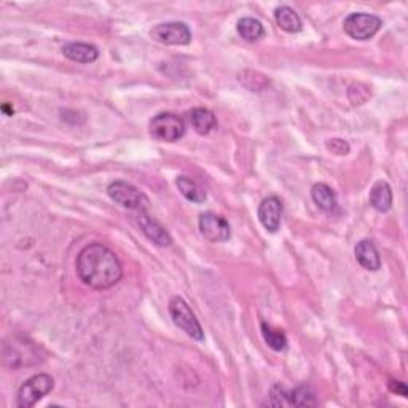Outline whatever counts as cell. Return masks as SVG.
Returning <instances> with one entry per match:
<instances>
[{"mask_svg":"<svg viewBox=\"0 0 408 408\" xmlns=\"http://www.w3.org/2000/svg\"><path fill=\"white\" fill-rule=\"evenodd\" d=\"M75 268L78 279L94 290L111 289L123 276L122 261L107 245L99 243L88 244L80 250Z\"/></svg>","mask_w":408,"mask_h":408,"instance_id":"1","label":"cell"},{"mask_svg":"<svg viewBox=\"0 0 408 408\" xmlns=\"http://www.w3.org/2000/svg\"><path fill=\"white\" fill-rule=\"evenodd\" d=\"M107 193L115 203L124 209H129V211L145 212L150 207V200L147 195L140 192L139 188L128 184V182H112L107 188Z\"/></svg>","mask_w":408,"mask_h":408,"instance_id":"2","label":"cell"},{"mask_svg":"<svg viewBox=\"0 0 408 408\" xmlns=\"http://www.w3.org/2000/svg\"><path fill=\"white\" fill-rule=\"evenodd\" d=\"M169 313L174 324L182 328L188 337H192L196 342H203L204 332L201 324L198 322L195 313L190 310L188 303L182 297H172L169 300Z\"/></svg>","mask_w":408,"mask_h":408,"instance_id":"3","label":"cell"},{"mask_svg":"<svg viewBox=\"0 0 408 408\" xmlns=\"http://www.w3.org/2000/svg\"><path fill=\"white\" fill-rule=\"evenodd\" d=\"M150 134L160 142H176L184 138L185 123L174 113H158L151 118Z\"/></svg>","mask_w":408,"mask_h":408,"instance_id":"4","label":"cell"},{"mask_svg":"<svg viewBox=\"0 0 408 408\" xmlns=\"http://www.w3.org/2000/svg\"><path fill=\"white\" fill-rule=\"evenodd\" d=\"M55 380L46 373H39L26 380L18 391V407L30 408L51 392Z\"/></svg>","mask_w":408,"mask_h":408,"instance_id":"5","label":"cell"},{"mask_svg":"<svg viewBox=\"0 0 408 408\" xmlns=\"http://www.w3.org/2000/svg\"><path fill=\"white\" fill-rule=\"evenodd\" d=\"M383 26V21L370 13H351L344 19V33L354 40H370Z\"/></svg>","mask_w":408,"mask_h":408,"instance_id":"6","label":"cell"},{"mask_svg":"<svg viewBox=\"0 0 408 408\" xmlns=\"http://www.w3.org/2000/svg\"><path fill=\"white\" fill-rule=\"evenodd\" d=\"M150 37L163 45H188L192 41V33L185 23L171 21L156 24L150 30Z\"/></svg>","mask_w":408,"mask_h":408,"instance_id":"7","label":"cell"},{"mask_svg":"<svg viewBox=\"0 0 408 408\" xmlns=\"http://www.w3.org/2000/svg\"><path fill=\"white\" fill-rule=\"evenodd\" d=\"M200 232L207 241L211 243H225L232 237V228L230 223L223 217L217 214L206 212L200 217Z\"/></svg>","mask_w":408,"mask_h":408,"instance_id":"8","label":"cell"},{"mask_svg":"<svg viewBox=\"0 0 408 408\" xmlns=\"http://www.w3.org/2000/svg\"><path fill=\"white\" fill-rule=\"evenodd\" d=\"M282 212H284V206H282V201L278 196H268L260 203L259 219L266 232H278L282 221Z\"/></svg>","mask_w":408,"mask_h":408,"instance_id":"9","label":"cell"},{"mask_svg":"<svg viewBox=\"0 0 408 408\" xmlns=\"http://www.w3.org/2000/svg\"><path fill=\"white\" fill-rule=\"evenodd\" d=\"M138 223L140 230H142V233L150 239L151 243H155L156 245H161V248H167V245L172 244L171 234L167 233L166 230L155 221V219H151L145 212H139Z\"/></svg>","mask_w":408,"mask_h":408,"instance_id":"10","label":"cell"},{"mask_svg":"<svg viewBox=\"0 0 408 408\" xmlns=\"http://www.w3.org/2000/svg\"><path fill=\"white\" fill-rule=\"evenodd\" d=\"M355 259L360 263V266L369 271H376L380 270L381 266V259H380V254L378 250H376L375 244L369 241V239H362V241H359L358 245H355Z\"/></svg>","mask_w":408,"mask_h":408,"instance_id":"11","label":"cell"},{"mask_svg":"<svg viewBox=\"0 0 408 408\" xmlns=\"http://www.w3.org/2000/svg\"><path fill=\"white\" fill-rule=\"evenodd\" d=\"M62 53L67 59L74 62H82V64H90L99 57V51L94 45L90 44H67L62 48Z\"/></svg>","mask_w":408,"mask_h":408,"instance_id":"12","label":"cell"},{"mask_svg":"<svg viewBox=\"0 0 408 408\" xmlns=\"http://www.w3.org/2000/svg\"><path fill=\"white\" fill-rule=\"evenodd\" d=\"M311 198L321 211L332 214L338 207L337 195L327 184H315L311 188Z\"/></svg>","mask_w":408,"mask_h":408,"instance_id":"13","label":"cell"},{"mask_svg":"<svg viewBox=\"0 0 408 408\" xmlns=\"http://www.w3.org/2000/svg\"><path fill=\"white\" fill-rule=\"evenodd\" d=\"M370 204L378 212H388L392 207V190L384 180H378L370 190Z\"/></svg>","mask_w":408,"mask_h":408,"instance_id":"14","label":"cell"},{"mask_svg":"<svg viewBox=\"0 0 408 408\" xmlns=\"http://www.w3.org/2000/svg\"><path fill=\"white\" fill-rule=\"evenodd\" d=\"M188 118H190L193 129H195L196 133L201 134V136L209 134L214 128L217 127L216 115L204 107L193 109V111L188 113Z\"/></svg>","mask_w":408,"mask_h":408,"instance_id":"15","label":"cell"},{"mask_svg":"<svg viewBox=\"0 0 408 408\" xmlns=\"http://www.w3.org/2000/svg\"><path fill=\"white\" fill-rule=\"evenodd\" d=\"M275 19L276 24L279 26L282 30L289 34H297L302 30V19L298 17L294 8L282 5L275 10Z\"/></svg>","mask_w":408,"mask_h":408,"instance_id":"16","label":"cell"},{"mask_svg":"<svg viewBox=\"0 0 408 408\" xmlns=\"http://www.w3.org/2000/svg\"><path fill=\"white\" fill-rule=\"evenodd\" d=\"M237 29H238V34L241 35V39H244L245 41H250V44L259 41L260 39H263V35H265L263 24H261L260 21L255 19V18L239 19Z\"/></svg>","mask_w":408,"mask_h":408,"instance_id":"17","label":"cell"},{"mask_svg":"<svg viewBox=\"0 0 408 408\" xmlns=\"http://www.w3.org/2000/svg\"><path fill=\"white\" fill-rule=\"evenodd\" d=\"M317 404L316 392L308 384H300L294 389H289V407H316Z\"/></svg>","mask_w":408,"mask_h":408,"instance_id":"18","label":"cell"},{"mask_svg":"<svg viewBox=\"0 0 408 408\" xmlns=\"http://www.w3.org/2000/svg\"><path fill=\"white\" fill-rule=\"evenodd\" d=\"M176 185L179 188V192L184 195L188 201L192 203H203L206 200V193H204L203 188L195 184L192 179H188L185 176H180L177 177L176 180Z\"/></svg>","mask_w":408,"mask_h":408,"instance_id":"19","label":"cell"},{"mask_svg":"<svg viewBox=\"0 0 408 408\" xmlns=\"http://www.w3.org/2000/svg\"><path fill=\"white\" fill-rule=\"evenodd\" d=\"M261 335H263L266 344L275 351H284L287 348V337L282 331L273 328L270 324L261 322Z\"/></svg>","mask_w":408,"mask_h":408,"instance_id":"20","label":"cell"},{"mask_svg":"<svg viewBox=\"0 0 408 408\" xmlns=\"http://www.w3.org/2000/svg\"><path fill=\"white\" fill-rule=\"evenodd\" d=\"M266 404L271 407H289V389L282 384H276L270 391Z\"/></svg>","mask_w":408,"mask_h":408,"instance_id":"21","label":"cell"},{"mask_svg":"<svg viewBox=\"0 0 408 408\" xmlns=\"http://www.w3.org/2000/svg\"><path fill=\"white\" fill-rule=\"evenodd\" d=\"M327 149L335 155H346L349 151V144L343 139H332L327 142Z\"/></svg>","mask_w":408,"mask_h":408,"instance_id":"22","label":"cell"},{"mask_svg":"<svg viewBox=\"0 0 408 408\" xmlns=\"http://www.w3.org/2000/svg\"><path fill=\"white\" fill-rule=\"evenodd\" d=\"M389 389L392 392H396V394H400L402 397H407L408 394L407 386L405 383H402V381H389Z\"/></svg>","mask_w":408,"mask_h":408,"instance_id":"23","label":"cell"},{"mask_svg":"<svg viewBox=\"0 0 408 408\" xmlns=\"http://www.w3.org/2000/svg\"><path fill=\"white\" fill-rule=\"evenodd\" d=\"M2 112H3L5 115H7V117H12V115L15 113V111H13L12 107L8 106V104H3V106H2Z\"/></svg>","mask_w":408,"mask_h":408,"instance_id":"24","label":"cell"}]
</instances>
